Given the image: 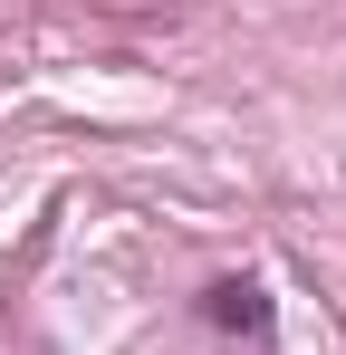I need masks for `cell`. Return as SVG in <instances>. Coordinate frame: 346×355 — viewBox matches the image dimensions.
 <instances>
[{
    "label": "cell",
    "instance_id": "6da1fadb",
    "mask_svg": "<svg viewBox=\"0 0 346 355\" xmlns=\"http://www.w3.org/2000/svg\"><path fill=\"white\" fill-rule=\"evenodd\" d=\"M212 317H222V327H270V297L250 288V279H222V288H212Z\"/></svg>",
    "mask_w": 346,
    "mask_h": 355
}]
</instances>
